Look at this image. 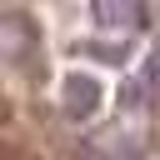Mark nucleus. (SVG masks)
Instances as JSON below:
<instances>
[{
  "label": "nucleus",
  "instance_id": "f03ea898",
  "mask_svg": "<svg viewBox=\"0 0 160 160\" xmlns=\"http://www.w3.org/2000/svg\"><path fill=\"white\" fill-rule=\"evenodd\" d=\"M95 15L105 25H135L140 20V0H95Z\"/></svg>",
  "mask_w": 160,
  "mask_h": 160
},
{
  "label": "nucleus",
  "instance_id": "f257e3e1",
  "mask_svg": "<svg viewBox=\"0 0 160 160\" xmlns=\"http://www.w3.org/2000/svg\"><path fill=\"white\" fill-rule=\"evenodd\" d=\"M95 100H100V85H95L90 75H75V80L65 85V105H70L75 115H90V110H95Z\"/></svg>",
  "mask_w": 160,
  "mask_h": 160
}]
</instances>
